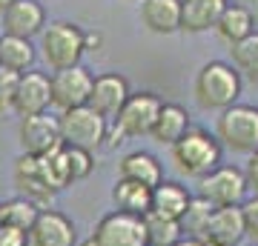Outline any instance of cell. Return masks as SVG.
Listing matches in <instances>:
<instances>
[{"label":"cell","instance_id":"cell-22","mask_svg":"<svg viewBox=\"0 0 258 246\" xmlns=\"http://www.w3.org/2000/svg\"><path fill=\"white\" fill-rule=\"evenodd\" d=\"M189 129H192V120H189V112H186L184 106H178V103H161V112H158L155 126H152L149 135L155 137L158 143L172 146V143H178Z\"/></svg>","mask_w":258,"mask_h":246},{"label":"cell","instance_id":"cell-2","mask_svg":"<svg viewBox=\"0 0 258 246\" xmlns=\"http://www.w3.org/2000/svg\"><path fill=\"white\" fill-rule=\"evenodd\" d=\"M169 149H172V163H175V169L181 175H186V178H195V181L204 178L207 172H212L215 166L221 163V155H224L218 137L210 135L201 126H192L178 143L169 146Z\"/></svg>","mask_w":258,"mask_h":246},{"label":"cell","instance_id":"cell-34","mask_svg":"<svg viewBox=\"0 0 258 246\" xmlns=\"http://www.w3.org/2000/svg\"><path fill=\"white\" fill-rule=\"evenodd\" d=\"M230 6H241V9H247L252 18H258V0H227Z\"/></svg>","mask_w":258,"mask_h":246},{"label":"cell","instance_id":"cell-16","mask_svg":"<svg viewBox=\"0 0 258 246\" xmlns=\"http://www.w3.org/2000/svg\"><path fill=\"white\" fill-rule=\"evenodd\" d=\"M52 106V86H49V74L29 69L18 77V92H15V103L12 112H18L20 118H32V115H46Z\"/></svg>","mask_w":258,"mask_h":246},{"label":"cell","instance_id":"cell-11","mask_svg":"<svg viewBox=\"0 0 258 246\" xmlns=\"http://www.w3.org/2000/svg\"><path fill=\"white\" fill-rule=\"evenodd\" d=\"M43 160L49 166V175H52V183H55L57 192H63L66 186H72L78 181H86L95 169L92 152H83L75 146H60L57 152L46 155Z\"/></svg>","mask_w":258,"mask_h":246},{"label":"cell","instance_id":"cell-17","mask_svg":"<svg viewBox=\"0 0 258 246\" xmlns=\"http://www.w3.org/2000/svg\"><path fill=\"white\" fill-rule=\"evenodd\" d=\"M0 15H3V35L23 37V40L37 37L46 26V9L37 0H15Z\"/></svg>","mask_w":258,"mask_h":246},{"label":"cell","instance_id":"cell-32","mask_svg":"<svg viewBox=\"0 0 258 246\" xmlns=\"http://www.w3.org/2000/svg\"><path fill=\"white\" fill-rule=\"evenodd\" d=\"M0 246H29V232L0 223Z\"/></svg>","mask_w":258,"mask_h":246},{"label":"cell","instance_id":"cell-7","mask_svg":"<svg viewBox=\"0 0 258 246\" xmlns=\"http://www.w3.org/2000/svg\"><path fill=\"white\" fill-rule=\"evenodd\" d=\"M198 198L210 206H241L249 198L244 172L232 163H218L212 172L198 178Z\"/></svg>","mask_w":258,"mask_h":246},{"label":"cell","instance_id":"cell-4","mask_svg":"<svg viewBox=\"0 0 258 246\" xmlns=\"http://www.w3.org/2000/svg\"><path fill=\"white\" fill-rule=\"evenodd\" d=\"M161 98L152 95V92H132L126 98V103L120 106L118 118L109 123V132H106V146H118L129 137H144L152 132L155 126V118L161 112Z\"/></svg>","mask_w":258,"mask_h":246},{"label":"cell","instance_id":"cell-19","mask_svg":"<svg viewBox=\"0 0 258 246\" xmlns=\"http://www.w3.org/2000/svg\"><path fill=\"white\" fill-rule=\"evenodd\" d=\"M141 23L152 35L181 32V0H141Z\"/></svg>","mask_w":258,"mask_h":246},{"label":"cell","instance_id":"cell-24","mask_svg":"<svg viewBox=\"0 0 258 246\" xmlns=\"http://www.w3.org/2000/svg\"><path fill=\"white\" fill-rule=\"evenodd\" d=\"M35 57H37V52H35V46H32V40L0 35V69L23 74L35 66Z\"/></svg>","mask_w":258,"mask_h":246},{"label":"cell","instance_id":"cell-6","mask_svg":"<svg viewBox=\"0 0 258 246\" xmlns=\"http://www.w3.org/2000/svg\"><path fill=\"white\" fill-rule=\"evenodd\" d=\"M57 129H60V143L63 146H75L83 152H95L106 143V132L109 123L92 112L89 106H78V109L60 112L57 118Z\"/></svg>","mask_w":258,"mask_h":246},{"label":"cell","instance_id":"cell-18","mask_svg":"<svg viewBox=\"0 0 258 246\" xmlns=\"http://www.w3.org/2000/svg\"><path fill=\"white\" fill-rule=\"evenodd\" d=\"M118 178L155 189L158 183L164 181V163L147 149H132L118 160Z\"/></svg>","mask_w":258,"mask_h":246},{"label":"cell","instance_id":"cell-9","mask_svg":"<svg viewBox=\"0 0 258 246\" xmlns=\"http://www.w3.org/2000/svg\"><path fill=\"white\" fill-rule=\"evenodd\" d=\"M89 246H147L144 218H135L118 209L103 215L92 229Z\"/></svg>","mask_w":258,"mask_h":246},{"label":"cell","instance_id":"cell-37","mask_svg":"<svg viewBox=\"0 0 258 246\" xmlns=\"http://www.w3.org/2000/svg\"><path fill=\"white\" fill-rule=\"evenodd\" d=\"M0 223H3V209H0Z\"/></svg>","mask_w":258,"mask_h":246},{"label":"cell","instance_id":"cell-1","mask_svg":"<svg viewBox=\"0 0 258 246\" xmlns=\"http://www.w3.org/2000/svg\"><path fill=\"white\" fill-rule=\"evenodd\" d=\"M241 89H244V77L235 72V66L224 63V60L204 63L192 83L195 103L201 109H212V112H224L230 109L232 103H238Z\"/></svg>","mask_w":258,"mask_h":246},{"label":"cell","instance_id":"cell-12","mask_svg":"<svg viewBox=\"0 0 258 246\" xmlns=\"http://www.w3.org/2000/svg\"><path fill=\"white\" fill-rule=\"evenodd\" d=\"M18 140L23 146V155L32 157H46L60 149V129L57 118L49 115H32V118H20L18 126Z\"/></svg>","mask_w":258,"mask_h":246},{"label":"cell","instance_id":"cell-36","mask_svg":"<svg viewBox=\"0 0 258 246\" xmlns=\"http://www.w3.org/2000/svg\"><path fill=\"white\" fill-rule=\"evenodd\" d=\"M9 3H15V0H0V12L6 9V6H9Z\"/></svg>","mask_w":258,"mask_h":246},{"label":"cell","instance_id":"cell-10","mask_svg":"<svg viewBox=\"0 0 258 246\" xmlns=\"http://www.w3.org/2000/svg\"><path fill=\"white\" fill-rule=\"evenodd\" d=\"M95 74L86 66H72V69H60L49 77L52 86V106L60 112L78 109L89 103V92H92Z\"/></svg>","mask_w":258,"mask_h":246},{"label":"cell","instance_id":"cell-8","mask_svg":"<svg viewBox=\"0 0 258 246\" xmlns=\"http://www.w3.org/2000/svg\"><path fill=\"white\" fill-rule=\"evenodd\" d=\"M15 186H18L20 198L37 203L40 209H49V203L55 201L57 195L46 160L43 157H32V155H20L15 160Z\"/></svg>","mask_w":258,"mask_h":246},{"label":"cell","instance_id":"cell-28","mask_svg":"<svg viewBox=\"0 0 258 246\" xmlns=\"http://www.w3.org/2000/svg\"><path fill=\"white\" fill-rule=\"evenodd\" d=\"M0 209H3V223L20 229V232H29V229L35 226L37 215H40V206L26 201V198H20V195L6 203H0Z\"/></svg>","mask_w":258,"mask_h":246},{"label":"cell","instance_id":"cell-20","mask_svg":"<svg viewBox=\"0 0 258 246\" xmlns=\"http://www.w3.org/2000/svg\"><path fill=\"white\" fill-rule=\"evenodd\" d=\"M192 201V192L186 189L184 183L178 181H161L152 189V203H149V212L155 215H164V218H172V220H181L184 218L186 206Z\"/></svg>","mask_w":258,"mask_h":246},{"label":"cell","instance_id":"cell-30","mask_svg":"<svg viewBox=\"0 0 258 246\" xmlns=\"http://www.w3.org/2000/svg\"><path fill=\"white\" fill-rule=\"evenodd\" d=\"M18 77H20V74L0 69V115L12 112V103H15V92H18Z\"/></svg>","mask_w":258,"mask_h":246},{"label":"cell","instance_id":"cell-27","mask_svg":"<svg viewBox=\"0 0 258 246\" xmlns=\"http://www.w3.org/2000/svg\"><path fill=\"white\" fill-rule=\"evenodd\" d=\"M230 52H232L235 72H238L241 77H247L252 86H258V32L244 37L241 43L230 46Z\"/></svg>","mask_w":258,"mask_h":246},{"label":"cell","instance_id":"cell-26","mask_svg":"<svg viewBox=\"0 0 258 246\" xmlns=\"http://www.w3.org/2000/svg\"><path fill=\"white\" fill-rule=\"evenodd\" d=\"M144 232H147V246H175L184 237L178 220L155 215V212L144 215Z\"/></svg>","mask_w":258,"mask_h":246},{"label":"cell","instance_id":"cell-33","mask_svg":"<svg viewBox=\"0 0 258 246\" xmlns=\"http://www.w3.org/2000/svg\"><path fill=\"white\" fill-rule=\"evenodd\" d=\"M244 172V181H247V189L252 192L258 198V152H252V155L247 157V166L241 169Z\"/></svg>","mask_w":258,"mask_h":246},{"label":"cell","instance_id":"cell-14","mask_svg":"<svg viewBox=\"0 0 258 246\" xmlns=\"http://www.w3.org/2000/svg\"><path fill=\"white\" fill-rule=\"evenodd\" d=\"M129 95H132V89H129V80L123 74L103 72L92 80V92H89V103L86 106L92 112H98L106 123H112V120L118 118L120 106L126 103Z\"/></svg>","mask_w":258,"mask_h":246},{"label":"cell","instance_id":"cell-38","mask_svg":"<svg viewBox=\"0 0 258 246\" xmlns=\"http://www.w3.org/2000/svg\"><path fill=\"white\" fill-rule=\"evenodd\" d=\"M249 246H258V243H249Z\"/></svg>","mask_w":258,"mask_h":246},{"label":"cell","instance_id":"cell-21","mask_svg":"<svg viewBox=\"0 0 258 246\" xmlns=\"http://www.w3.org/2000/svg\"><path fill=\"white\" fill-rule=\"evenodd\" d=\"M227 0H181V32H210L221 18Z\"/></svg>","mask_w":258,"mask_h":246},{"label":"cell","instance_id":"cell-13","mask_svg":"<svg viewBox=\"0 0 258 246\" xmlns=\"http://www.w3.org/2000/svg\"><path fill=\"white\" fill-rule=\"evenodd\" d=\"M195 237L204 246H238L247 237L244 235L241 206H215Z\"/></svg>","mask_w":258,"mask_h":246},{"label":"cell","instance_id":"cell-29","mask_svg":"<svg viewBox=\"0 0 258 246\" xmlns=\"http://www.w3.org/2000/svg\"><path fill=\"white\" fill-rule=\"evenodd\" d=\"M215 209V206H210V203L204 201V198H198V195H192V201H189V206H186V212H184V218L178 220L181 223V232L184 235H198L201 232V226H204V220L210 218V212Z\"/></svg>","mask_w":258,"mask_h":246},{"label":"cell","instance_id":"cell-15","mask_svg":"<svg viewBox=\"0 0 258 246\" xmlns=\"http://www.w3.org/2000/svg\"><path fill=\"white\" fill-rule=\"evenodd\" d=\"M29 246H78V226L60 209H40L29 229Z\"/></svg>","mask_w":258,"mask_h":246},{"label":"cell","instance_id":"cell-5","mask_svg":"<svg viewBox=\"0 0 258 246\" xmlns=\"http://www.w3.org/2000/svg\"><path fill=\"white\" fill-rule=\"evenodd\" d=\"M215 137L221 149L238 152V155H252L258 152V106L252 103H232L230 109L221 112L215 120Z\"/></svg>","mask_w":258,"mask_h":246},{"label":"cell","instance_id":"cell-25","mask_svg":"<svg viewBox=\"0 0 258 246\" xmlns=\"http://www.w3.org/2000/svg\"><path fill=\"white\" fill-rule=\"evenodd\" d=\"M215 32H218V37H221L224 43H241L244 37H249L252 32H255V18L249 15L247 9H241V6H224L221 18H218V23H215Z\"/></svg>","mask_w":258,"mask_h":246},{"label":"cell","instance_id":"cell-23","mask_svg":"<svg viewBox=\"0 0 258 246\" xmlns=\"http://www.w3.org/2000/svg\"><path fill=\"white\" fill-rule=\"evenodd\" d=\"M112 201H115V209L118 212L144 218L149 212V203H152V189H149V186H141V183H135V181L118 178L115 186H112Z\"/></svg>","mask_w":258,"mask_h":246},{"label":"cell","instance_id":"cell-3","mask_svg":"<svg viewBox=\"0 0 258 246\" xmlns=\"http://www.w3.org/2000/svg\"><path fill=\"white\" fill-rule=\"evenodd\" d=\"M40 55L55 72L81 66V57L86 55V32L72 20L49 23L40 32Z\"/></svg>","mask_w":258,"mask_h":246},{"label":"cell","instance_id":"cell-31","mask_svg":"<svg viewBox=\"0 0 258 246\" xmlns=\"http://www.w3.org/2000/svg\"><path fill=\"white\" fill-rule=\"evenodd\" d=\"M241 218H244V235L252 237V243H258V198H247L241 203Z\"/></svg>","mask_w":258,"mask_h":246},{"label":"cell","instance_id":"cell-35","mask_svg":"<svg viewBox=\"0 0 258 246\" xmlns=\"http://www.w3.org/2000/svg\"><path fill=\"white\" fill-rule=\"evenodd\" d=\"M175 246H204V243L198 240V237H192V235H184V237H181V240H178Z\"/></svg>","mask_w":258,"mask_h":246}]
</instances>
